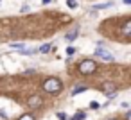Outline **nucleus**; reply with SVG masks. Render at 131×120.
Returning <instances> with one entry per match:
<instances>
[{
	"label": "nucleus",
	"mask_w": 131,
	"mask_h": 120,
	"mask_svg": "<svg viewBox=\"0 0 131 120\" xmlns=\"http://www.w3.org/2000/svg\"><path fill=\"white\" fill-rule=\"evenodd\" d=\"M43 90H45L47 93H58V91L63 90V82H61L58 77H49V79H45V82H43Z\"/></svg>",
	"instance_id": "1"
},
{
	"label": "nucleus",
	"mask_w": 131,
	"mask_h": 120,
	"mask_svg": "<svg viewBox=\"0 0 131 120\" xmlns=\"http://www.w3.org/2000/svg\"><path fill=\"white\" fill-rule=\"evenodd\" d=\"M97 70V63L93 61V59H84L81 65H79V74H83V75H90V74H93Z\"/></svg>",
	"instance_id": "2"
},
{
	"label": "nucleus",
	"mask_w": 131,
	"mask_h": 120,
	"mask_svg": "<svg viewBox=\"0 0 131 120\" xmlns=\"http://www.w3.org/2000/svg\"><path fill=\"white\" fill-rule=\"evenodd\" d=\"M95 56H97V57H102L104 61H113V54H111V52H108L106 49H102L101 45L95 49Z\"/></svg>",
	"instance_id": "3"
},
{
	"label": "nucleus",
	"mask_w": 131,
	"mask_h": 120,
	"mask_svg": "<svg viewBox=\"0 0 131 120\" xmlns=\"http://www.w3.org/2000/svg\"><path fill=\"white\" fill-rule=\"evenodd\" d=\"M102 91H104L106 95H113V93L117 91V84H115V82H104V84H102Z\"/></svg>",
	"instance_id": "4"
},
{
	"label": "nucleus",
	"mask_w": 131,
	"mask_h": 120,
	"mask_svg": "<svg viewBox=\"0 0 131 120\" xmlns=\"http://www.w3.org/2000/svg\"><path fill=\"white\" fill-rule=\"evenodd\" d=\"M27 104H29V107H31V109H36V107H40V106H41V97H40V95H34V97H31V99H29V102H27Z\"/></svg>",
	"instance_id": "5"
},
{
	"label": "nucleus",
	"mask_w": 131,
	"mask_h": 120,
	"mask_svg": "<svg viewBox=\"0 0 131 120\" xmlns=\"http://www.w3.org/2000/svg\"><path fill=\"white\" fill-rule=\"evenodd\" d=\"M122 34H124L126 38L131 36V20H126V22H124V25H122Z\"/></svg>",
	"instance_id": "6"
},
{
	"label": "nucleus",
	"mask_w": 131,
	"mask_h": 120,
	"mask_svg": "<svg viewBox=\"0 0 131 120\" xmlns=\"http://www.w3.org/2000/svg\"><path fill=\"white\" fill-rule=\"evenodd\" d=\"M77 34H79V31H77V29H75L74 32H68V34H67V41H72V40H75V38H77Z\"/></svg>",
	"instance_id": "7"
},
{
	"label": "nucleus",
	"mask_w": 131,
	"mask_h": 120,
	"mask_svg": "<svg viewBox=\"0 0 131 120\" xmlns=\"http://www.w3.org/2000/svg\"><path fill=\"white\" fill-rule=\"evenodd\" d=\"M50 49H52V45L47 43V45H41V47H40V52H41V54H47V52H50Z\"/></svg>",
	"instance_id": "8"
},
{
	"label": "nucleus",
	"mask_w": 131,
	"mask_h": 120,
	"mask_svg": "<svg viewBox=\"0 0 131 120\" xmlns=\"http://www.w3.org/2000/svg\"><path fill=\"white\" fill-rule=\"evenodd\" d=\"M11 47H13V49H16V50H20V52L25 49V45H24V43H13Z\"/></svg>",
	"instance_id": "9"
},
{
	"label": "nucleus",
	"mask_w": 131,
	"mask_h": 120,
	"mask_svg": "<svg viewBox=\"0 0 131 120\" xmlns=\"http://www.w3.org/2000/svg\"><path fill=\"white\" fill-rule=\"evenodd\" d=\"M86 90V86H77L75 90H72V95H77V93H81V91H84Z\"/></svg>",
	"instance_id": "10"
},
{
	"label": "nucleus",
	"mask_w": 131,
	"mask_h": 120,
	"mask_svg": "<svg viewBox=\"0 0 131 120\" xmlns=\"http://www.w3.org/2000/svg\"><path fill=\"white\" fill-rule=\"evenodd\" d=\"M67 6H68L70 9H75V7H77V2H75V0H67Z\"/></svg>",
	"instance_id": "11"
},
{
	"label": "nucleus",
	"mask_w": 131,
	"mask_h": 120,
	"mask_svg": "<svg viewBox=\"0 0 131 120\" xmlns=\"http://www.w3.org/2000/svg\"><path fill=\"white\" fill-rule=\"evenodd\" d=\"M113 4L111 2H106V4H101V6H95V9H106V7H111Z\"/></svg>",
	"instance_id": "12"
},
{
	"label": "nucleus",
	"mask_w": 131,
	"mask_h": 120,
	"mask_svg": "<svg viewBox=\"0 0 131 120\" xmlns=\"http://www.w3.org/2000/svg\"><path fill=\"white\" fill-rule=\"evenodd\" d=\"M74 120H84V113H83V111L75 113V115H74Z\"/></svg>",
	"instance_id": "13"
},
{
	"label": "nucleus",
	"mask_w": 131,
	"mask_h": 120,
	"mask_svg": "<svg viewBox=\"0 0 131 120\" xmlns=\"http://www.w3.org/2000/svg\"><path fill=\"white\" fill-rule=\"evenodd\" d=\"M18 120H34V116H32V115H22Z\"/></svg>",
	"instance_id": "14"
},
{
	"label": "nucleus",
	"mask_w": 131,
	"mask_h": 120,
	"mask_svg": "<svg viewBox=\"0 0 131 120\" xmlns=\"http://www.w3.org/2000/svg\"><path fill=\"white\" fill-rule=\"evenodd\" d=\"M74 52H75V49H74V47H68V49H67V54H68V56H72Z\"/></svg>",
	"instance_id": "15"
},
{
	"label": "nucleus",
	"mask_w": 131,
	"mask_h": 120,
	"mask_svg": "<svg viewBox=\"0 0 131 120\" xmlns=\"http://www.w3.org/2000/svg\"><path fill=\"white\" fill-rule=\"evenodd\" d=\"M58 118H59V120H67V115L61 111V113H58Z\"/></svg>",
	"instance_id": "16"
},
{
	"label": "nucleus",
	"mask_w": 131,
	"mask_h": 120,
	"mask_svg": "<svg viewBox=\"0 0 131 120\" xmlns=\"http://www.w3.org/2000/svg\"><path fill=\"white\" fill-rule=\"evenodd\" d=\"M90 107H92V109H97V107H99V102H92Z\"/></svg>",
	"instance_id": "17"
},
{
	"label": "nucleus",
	"mask_w": 131,
	"mask_h": 120,
	"mask_svg": "<svg viewBox=\"0 0 131 120\" xmlns=\"http://www.w3.org/2000/svg\"><path fill=\"white\" fill-rule=\"evenodd\" d=\"M124 118H126V120H131V113H127V115H126Z\"/></svg>",
	"instance_id": "18"
},
{
	"label": "nucleus",
	"mask_w": 131,
	"mask_h": 120,
	"mask_svg": "<svg viewBox=\"0 0 131 120\" xmlns=\"http://www.w3.org/2000/svg\"><path fill=\"white\" fill-rule=\"evenodd\" d=\"M124 4H127V6H129V4H131V0H124Z\"/></svg>",
	"instance_id": "19"
},
{
	"label": "nucleus",
	"mask_w": 131,
	"mask_h": 120,
	"mask_svg": "<svg viewBox=\"0 0 131 120\" xmlns=\"http://www.w3.org/2000/svg\"><path fill=\"white\" fill-rule=\"evenodd\" d=\"M41 2H43V4H49V2H50V0H41Z\"/></svg>",
	"instance_id": "20"
}]
</instances>
